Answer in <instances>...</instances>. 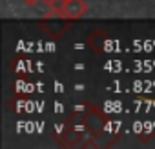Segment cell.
Segmentation results:
<instances>
[{
  "label": "cell",
  "instance_id": "cell-3",
  "mask_svg": "<svg viewBox=\"0 0 155 149\" xmlns=\"http://www.w3.org/2000/svg\"><path fill=\"white\" fill-rule=\"evenodd\" d=\"M62 2H66V0H62Z\"/></svg>",
  "mask_w": 155,
  "mask_h": 149
},
{
  "label": "cell",
  "instance_id": "cell-2",
  "mask_svg": "<svg viewBox=\"0 0 155 149\" xmlns=\"http://www.w3.org/2000/svg\"><path fill=\"white\" fill-rule=\"evenodd\" d=\"M22 2H24L26 6H35V4H38V2H42V0H22Z\"/></svg>",
  "mask_w": 155,
  "mask_h": 149
},
{
  "label": "cell",
  "instance_id": "cell-1",
  "mask_svg": "<svg viewBox=\"0 0 155 149\" xmlns=\"http://www.w3.org/2000/svg\"><path fill=\"white\" fill-rule=\"evenodd\" d=\"M86 9H88V4L84 0H66L57 17L66 20H77L86 13Z\"/></svg>",
  "mask_w": 155,
  "mask_h": 149
}]
</instances>
